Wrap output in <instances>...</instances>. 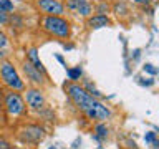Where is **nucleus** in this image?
<instances>
[{"label": "nucleus", "instance_id": "1", "mask_svg": "<svg viewBox=\"0 0 159 149\" xmlns=\"http://www.w3.org/2000/svg\"><path fill=\"white\" fill-rule=\"evenodd\" d=\"M68 96L71 98V101L81 109V111L88 116V119H94V121H104L111 116L108 106H104L101 101H98L94 96H91L83 86H80L76 83H70L65 84Z\"/></svg>", "mask_w": 159, "mask_h": 149}, {"label": "nucleus", "instance_id": "2", "mask_svg": "<svg viewBox=\"0 0 159 149\" xmlns=\"http://www.w3.org/2000/svg\"><path fill=\"white\" fill-rule=\"evenodd\" d=\"M42 28L52 37L68 38L70 37V23L61 15H45L42 20Z\"/></svg>", "mask_w": 159, "mask_h": 149}, {"label": "nucleus", "instance_id": "3", "mask_svg": "<svg viewBox=\"0 0 159 149\" xmlns=\"http://www.w3.org/2000/svg\"><path fill=\"white\" fill-rule=\"evenodd\" d=\"M0 78H2L3 84L8 89H13V91H23L25 89L23 79L20 78V74L15 70V66L10 61H7V60L0 63Z\"/></svg>", "mask_w": 159, "mask_h": 149}, {"label": "nucleus", "instance_id": "4", "mask_svg": "<svg viewBox=\"0 0 159 149\" xmlns=\"http://www.w3.org/2000/svg\"><path fill=\"white\" fill-rule=\"evenodd\" d=\"M3 106L8 116H13V118L23 116L27 113V106H25L23 98L13 89H8V91L3 93Z\"/></svg>", "mask_w": 159, "mask_h": 149}, {"label": "nucleus", "instance_id": "5", "mask_svg": "<svg viewBox=\"0 0 159 149\" xmlns=\"http://www.w3.org/2000/svg\"><path fill=\"white\" fill-rule=\"evenodd\" d=\"M45 136V129L38 124H27L18 131V138L23 142H38Z\"/></svg>", "mask_w": 159, "mask_h": 149}, {"label": "nucleus", "instance_id": "6", "mask_svg": "<svg viewBox=\"0 0 159 149\" xmlns=\"http://www.w3.org/2000/svg\"><path fill=\"white\" fill-rule=\"evenodd\" d=\"M37 7L45 15H63L66 8L60 0H37Z\"/></svg>", "mask_w": 159, "mask_h": 149}, {"label": "nucleus", "instance_id": "7", "mask_svg": "<svg viewBox=\"0 0 159 149\" xmlns=\"http://www.w3.org/2000/svg\"><path fill=\"white\" fill-rule=\"evenodd\" d=\"M25 99H27V104L32 109H43V106H45V96L40 89H35V88L27 89Z\"/></svg>", "mask_w": 159, "mask_h": 149}, {"label": "nucleus", "instance_id": "8", "mask_svg": "<svg viewBox=\"0 0 159 149\" xmlns=\"http://www.w3.org/2000/svg\"><path fill=\"white\" fill-rule=\"evenodd\" d=\"M22 70H23V73L27 74V79H30L32 83H35V84H43L45 83V74L40 71V70L35 68L28 60H27V61H23Z\"/></svg>", "mask_w": 159, "mask_h": 149}, {"label": "nucleus", "instance_id": "9", "mask_svg": "<svg viewBox=\"0 0 159 149\" xmlns=\"http://www.w3.org/2000/svg\"><path fill=\"white\" fill-rule=\"evenodd\" d=\"M27 60L30 63L33 65L37 70H40L43 74H47V70H45V66H43V63L40 61V58H38V52H37V48H28L27 50Z\"/></svg>", "mask_w": 159, "mask_h": 149}, {"label": "nucleus", "instance_id": "10", "mask_svg": "<svg viewBox=\"0 0 159 149\" xmlns=\"http://www.w3.org/2000/svg\"><path fill=\"white\" fill-rule=\"evenodd\" d=\"M109 25V18L106 15H93V17L88 18V27L89 28H103Z\"/></svg>", "mask_w": 159, "mask_h": 149}, {"label": "nucleus", "instance_id": "11", "mask_svg": "<svg viewBox=\"0 0 159 149\" xmlns=\"http://www.w3.org/2000/svg\"><path fill=\"white\" fill-rule=\"evenodd\" d=\"M76 13L81 15V17H91V13H93V5L89 3V0H84V2L80 5L78 10H76Z\"/></svg>", "mask_w": 159, "mask_h": 149}, {"label": "nucleus", "instance_id": "12", "mask_svg": "<svg viewBox=\"0 0 159 149\" xmlns=\"http://www.w3.org/2000/svg\"><path fill=\"white\" fill-rule=\"evenodd\" d=\"M94 139H98V141H101V139H104L108 136V128H106V124H103V123H98L96 126H94Z\"/></svg>", "mask_w": 159, "mask_h": 149}, {"label": "nucleus", "instance_id": "13", "mask_svg": "<svg viewBox=\"0 0 159 149\" xmlns=\"http://www.w3.org/2000/svg\"><path fill=\"white\" fill-rule=\"evenodd\" d=\"M66 74H68V78L71 79V81H78L80 78H81V74H83V71H81V68H68L66 70Z\"/></svg>", "mask_w": 159, "mask_h": 149}, {"label": "nucleus", "instance_id": "14", "mask_svg": "<svg viewBox=\"0 0 159 149\" xmlns=\"http://www.w3.org/2000/svg\"><path fill=\"white\" fill-rule=\"evenodd\" d=\"M0 10L5 12V13L12 12V10H13V3L10 2V0H0Z\"/></svg>", "mask_w": 159, "mask_h": 149}, {"label": "nucleus", "instance_id": "15", "mask_svg": "<svg viewBox=\"0 0 159 149\" xmlns=\"http://www.w3.org/2000/svg\"><path fill=\"white\" fill-rule=\"evenodd\" d=\"M83 2H84V0H68V2H66V8H68V10H73V12H76L78 7H80Z\"/></svg>", "mask_w": 159, "mask_h": 149}, {"label": "nucleus", "instance_id": "16", "mask_svg": "<svg viewBox=\"0 0 159 149\" xmlns=\"http://www.w3.org/2000/svg\"><path fill=\"white\" fill-rule=\"evenodd\" d=\"M84 89H88L91 96H94V98H101V93H99L98 89H94L91 83H86V84H84Z\"/></svg>", "mask_w": 159, "mask_h": 149}, {"label": "nucleus", "instance_id": "17", "mask_svg": "<svg viewBox=\"0 0 159 149\" xmlns=\"http://www.w3.org/2000/svg\"><path fill=\"white\" fill-rule=\"evenodd\" d=\"M108 10H109V5L106 2H101L98 5V13L99 15H104V13H108Z\"/></svg>", "mask_w": 159, "mask_h": 149}, {"label": "nucleus", "instance_id": "18", "mask_svg": "<svg viewBox=\"0 0 159 149\" xmlns=\"http://www.w3.org/2000/svg\"><path fill=\"white\" fill-rule=\"evenodd\" d=\"M7 43H8L7 35H5L2 30H0V48H5V47H7Z\"/></svg>", "mask_w": 159, "mask_h": 149}, {"label": "nucleus", "instance_id": "19", "mask_svg": "<svg viewBox=\"0 0 159 149\" xmlns=\"http://www.w3.org/2000/svg\"><path fill=\"white\" fill-rule=\"evenodd\" d=\"M8 23V15L0 10V25H7Z\"/></svg>", "mask_w": 159, "mask_h": 149}, {"label": "nucleus", "instance_id": "20", "mask_svg": "<svg viewBox=\"0 0 159 149\" xmlns=\"http://www.w3.org/2000/svg\"><path fill=\"white\" fill-rule=\"evenodd\" d=\"M154 139H156V133H146V136H144V141L146 142H152Z\"/></svg>", "mask_w": 159, "mask_h": 149}, {"label": "nucleus", "instance_id": "21", "mask_svg": "<svg viewBox=\"0 0 159 149\" xmlns=\"http://www.w3.org/2000/svg\"><path fill=\"white\" fill-rule=\"evenodd\" d=\"M144 71H148V73H151V74H156L157 70L152 68V65H146V66H144Z\"/></svg>", "mask_w": 159, "mask_h": 149}, {"label": "nucleus", "instance_id": "22", "mask_svg": "<svg viewBox=\"0 0 159 149\" xmlns=\"http://www.w3.org/2000/svg\"><path fill=\"white\" fill-rule=\"evenodd\" d=\"M0 149H12L10 142H7L5 139H0Z\"/></svg>", "mask_w": 159, "mask_h": 149}, {"label": "nucleus", "instance_id": "23", "mask_svg": "<svg viewBox=\"0 0 159 149\" xmlns=\"http://www.w3.org/2000/svg\"><path fill=\"white\" fill-rule=\"evenodd\" d=\"M133 2H134V3H139V5H148L151 0H133Z\"/></svg>", "mask_w": 159, "mask_h": 149}, {"label": "nucleus", "instance_id": "24", "mask_svg": "<svg viewBox=\"0 0 159 149\" xmlns=\"http://www.w3.org/2000/svg\"><path fill=\"white\" fill-rule=\"evenodd\" d=\"M151 144H152V149H159V139H154Z\"/></svg>", "mask_w": 159, "mask_h": 149}, {"label": "nucleus", "instance_id": "25", "mask_svg": "<svg viewBox=\"0 0 159 149\" xmlns=\"http://www.w3.org/2000/svg\"><path fill=\"white\" fill-rule=\"evenodd\" d=\"M57 60L60 63H65V60H63V56H60V55H57Z\"/></svg>", "mask_w": 159, "mask_h": 149}, {"label": "nucleus", "instance_id": "26", "mask_svg": "<svg viewBox=\"0 0 159 149\" xmlns=\"http://www.w3.org/2000/svg\"><path fill=\"white\" fill-rule=\"evenodd\" d=\"M3 56H5V53H3V52H2V48H0V60H2V58H3Z\"/></svg>", "mask_w": 159, "mask_h": 149}, {"label": "nucleus", "instance_id": "27", "mask_svg": "<svg viewBox=\"0 0 159 149\" xmlns=\"http://www.w3.org/2000/svg\"><path fill=\"white\" fill-rule=\"evenodd\" d=\"M0 108H2V91H0Z\"/></svg>", "mask_w": 159, "mask_h": 149}, {"label": "nucleus", "instance_id": "28", "mask_svg": "<svg viewBox=\"0 0 159 149\" xmlns=\"http://www.w3.org/2000/svg\"><path fill=\"white\" fill-rule=\"evenodd\" d=\"M48 149H57V147H55V146H52V147H48Z\"/></svg>", "mask_w": 159, "mask_h": 149}]
</instances>
